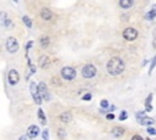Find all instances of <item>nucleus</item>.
<instances>
[{
	"mask_svg": "<svg viewBox=\"0 0 156 140\" xmlns=\"http://www.w3.org/2000/svg\"><path fill=\"white\" fill-rule=\"evenodd\" d=\"M22 19H23V22H24V24H26L27 27H29V28L32 27V21H30V18H29L28 16H23Z\"/></svg>",
	"mask_w": 156,
	"mask_h": 140,
	"instance_id": "20",
	"label": "nucleus"
},
{
	"mask_svg": "<svg viewBox=\"0 0 156 140\" xmlns=\"http://www.w3.org/2000/svg\"><path fill=\"white\" fill-rule=\"evenodd\" d=\"M138 122H139L141 125H150V124H152V123H154V119H152V118H150V117L144 116L143 118H139V119H138Z\"/></svg>",
	"mask_w": 156,
	"mask_h": 140,
	"instance_id": "14",
	"label": "nucleus"
},
{
	"mask_svg": "<svg viewBox=\"0 0 156 140\" xmlns=\"http://www.w3.org/2000/svg\"><path fill=\"white\" fill-rule=\"evenodd\" d=\"M28 138H37L39 135V128L37 125H29L27 129Z\"/></svg>",
	"mask_w": 156,
	"mask_h": 140,
	"instance_id": "10",
	"label": "nucleus"
},
{
	"mask_svg": "<svg viewBox=\"0 0 156 140\" xmlns=\"http://www.w3.org/2000/svg\"><path fill=\"white\" fill-rule=\"evenodd\" d=\"M38 90H39V93L41 94V96H43L44 100L48 101V100L50 99V95L48 94V88H46V84H45V83H43V82L39 83V84H38Z\"/></svg>",
	"mask_w": 156,
	"mask_h": 140,
	"instance_id": "8",
	"label": "nucleus"
},
{
	"mask_svg": "<svg viewBox=\"0 0 156 140\" xmlns=\"http://www.w3.org/2000/svg\"><path fill=\"white\" fill-rule=\"evenodd\" d=\"M151 100H152V94H149L147 99L145 100V106H146V111H151L152 106H151Z\"/></svg>",
	"mask_w": 156,
	"mask_h": 140,
	"instance_id": "18",
	"label": "nucleus"
},
{
	"mask_svg": "<svg viewBox=\"0 0 156 140\" xmlns=\"http://www.w3.org/2000/svg\"><path fill=\"white\" fill-rule=\"evenodd\" d=\"M52 84L54 85H60V80H57L56 78H52Z\"/></svg>",
	"mask_w": 156,
	"mask_h": 140,
	"instance_id": "32",
	"label": "nucleus"
},
{
	"mask_svg": "<svg viewBox=\"0 0 156 140\" xmlns=\"http://www.w3.org/2000/svg\"><path fill=\"white\" fill-rule=\"evenodd\" d=\"M72 118H73V116H72V113L71 112H62L61 114H60V121L61 122H63V123H69L71 121H72Z\"/></svg>",
	"mask_w": 156,
	"mask_h": 140,
	"instance_id": "12",
	"label": "nucleus"
},
{
	"mask_svg": "<svg viewBox=\"0 0 156 140\" xmlns=\"http://www.w3.org/2000/svg\"><path fill=\"white\" fill-rule=\"evenodd\" d=\"M57 136L58 138H65L66 136V131H65V129H58V131H57Z\"/></svg>",
	"mask_w": 156,
	"mask_h": 140,
	"instance_id": "24",
	"label": "nucleus"
},
{
	"mask_svg": "<svg viewBox=\"0 0 156 140\" xmlns=\"http://www.w3.org/2000/svg\"><path fill=\"white\" fill-rule=\"evenodd\" d=\"M95 74H96V68H95V66H93V65H90V63H88V65H85L83 68H82V75L84 77V78H93V77H95Z\"/></svg>",
	"mask_w": 156,
	"mask_h": 140,
	"instance_id": "4",
	"label": "nucleus"
},
{
	"mask_svg": "<svg viewBox=\"0 0 156 140\" xmlns=\"http://www.w3.org/2000/svg\"><path fill=\"white\" fill-rule=\"evenodd\" d=\"M18 47H20V44H18L17 39L13 37H9L6 40V50L10 54H15V52H17Z\"/></svg>",
	"mask_w": 156,
	"mask_h": 140,
	"instance_id": "2",
	"label": "nucleus"
},
{
	"mask_svg": "<svg viewBox=\"0 0 156 140\" xmlns=\"http://www.w3.org/2000/svg\"><path fill=\"white\" fill-rule=\"evenodd\" d=\"M18 80H20L18 72L16 69H10V72H9V83L11 85H16L18 83Z\"/></svg>",
	"mask_w": 156,
	"mask_h": 140,
	"instance_id": "7",
	"label": "nucleus"
},
{
	"mask_svg": "<svg viewBox=\"0 0 156 140\" xmlns=\"http://www.w3.org/2000/svg\"><path fill=\"white\" fill-rule=\"evenodd\" d=\"M32 45H33V41H32V40H30V41H28V44L26 45V50L28 51V50H29V49L32 47Z\"/></svg>",
	"mask_w": 156,
	"mask_h": 140,
	"instance_id": "31",
	"label": "nucleus"
},
{
	"mask_svg": "<svg viewBox=\"0 0 156 140\" xmlns=\"http://www.w3.org/2000/svg\"><path fill=\"white\" fill-rule=\"evenodd\" d=\"M106 117H107V119H113V118H115V114L108 113V114H106Z\"/></svg>",
	"mask_w": 156,
	"mask_h": 140,
	"instance_id": "33",
	"label": "nucleus"
},
{
	"mask_svg": "<svg viewBox=\"0 0 156 140\" xmlns=\"http://www.w3.org/2000/svg\"><path fill=\"white\" fill-rule=\"evenodd\" d=\"M127 117H128V113H127V111H122L118 118H119V121H124Z\"/></svg>",
	"mask_w": 156,
	"mask_h": 140,
	"instance_id": "22",
	"label": "nucleus"
},
{
	"mask_svg": "<svg viewBox=\"0 0 156 140\" xmlns=\"http://www.w3.org/2000/svg\"><path fill=\"white\" fill-rule=\"evenodd\" d=\"M122 34H123V38H124L126 40L133 41V40H135L136 37H138V30L134 29V28H132V27H128V28H126V29L123 30Z\"/></svg>",
	"mask_w": 156,
	"mask_h": 140,
	"instance_id": "5",
	"label": "nucleus"
},
{
	"mask_svg": "<svg viewBox=\"0 0 156 140\" xmlns=\"http://www.w3.org/2000/svg\"><path fill=\"white\" fill-rule=\"evenodd\" d=\"M124 61L121 57H112L108 60L107 65H106V69L111 75H119L123 73L124 71Z\"/></svg>",
	"mask_w": 156,
	"mask_h": 140,
	"instance_id": "1",
	"label": "nucleus"
},
{
	"mask_svg": "<svg viewBox=\"0 0 156 140\" xmlns=\"http://www.w3.org/2000/svg\"><path fill=\"white\" fill-rule=\"evenodd\" d=\"M48 138H49V133H48V130H44L43 131V139L48 140Z\"/></svg>",
	"mask_w": 156,
	"mask_h": 140,
	"instance_id": "29",
	"label": "nucleus"
},
{
	"mask_svg": "<svg viewBox=\"0 0 156 140\" xmlns=\"http://www.w3.org/2000/svg\"><path fill=\"white\" fill-rule=\"evenodd\" d=\"M38 62H39V67L40 68H48L49 66H50V63H51V61H50V58L46 56V55H43V56H40L39 57V60H38Z\"/></svg>",
	"mask_w": 156,
	"mask_h": 140,
	"instance_id": "9",
	"label": "nucleus"
},
{
	"mask_svg": "<svg viewBox=\"0 0 156 140\" xmlns=\"http://www.w3.org/2000/svg\"><path fill=\"white\" fill-rule=\"evenodd\" d=\"M40 16H41L43 19L50 21V19L52 18V12H51V10H49L48 7H44V9H41V11H40Z\"/></svg>",
	"mask_w": 156,
	"mask_h": 140,
	"instance_id": "11",
	"label": "nucleus"
},
{
	"mask_svg": "<svg viewBox=\"0 0 156 140\" xmlns=\"http://www.w3.org/2000/svg\"><path fill=\"white\" fill-rule=\"evenodd\" d=\"M13 1H15V2H18V1H20V0H13Z\"/></svg>",
	"mask_w": 156,
	"mask_h": 140,
	"instance_id": "35",
	"label": "nucleus"
},
{
	"mask_svg": "<svg viewBox=\"0 0 156 140\" xmlns=\"http://www.w3.org/2000/svg\"><path fill=\"white\" fill-rule=\"evenodd\" d=\"M38 118L41 121V124H45L46 123V119H45V114H44V111L41 108L38 110Z\"/></svg>",
	"mask_w": 156,
	"mask_h": 140,
	"instance_id": "19",
	"label": "nucleus"
},
{
	"mask_svg": "<svg viewBox=\"0 0 156 140\" xmlns=\"http://www.w3.org/2000/svg\"><path fill=\"white\" fill-rule=\"evenodd\" d=\"M30 93H32V96H33V99H34V101H35V103H38V105H40L41 103V94L39 93V90H38V85L35 84V83H30Z\"/></svg>",
	"mask_w": 156,
	"mask_h": 140,
	"instance_id": "6",
	"label": "nucleus"
},
{
	"mask_svg": "<svg viewBox=\"0 0 156 140\" xmlns=\"http://www.w3.org/2000/svg\"><path fill=\"white\" fill-rule=\"evenodd\" d=\"M39 43H40V45H41V47H48L49 46V44H50V39H49V37L48 35H41L40 38H39Z\"/></svg>",
	"mask_w": 156,
	"mask_h": 140,
	"instance_id": "13",
	"label": "nucleus"
},
{
	"mask_svg": "<svg viewBox=\"0 0 156 140\" xmlns=\"http://www.w3.org/2000/svg\"><path fill=\"white\" fill-rule=\"evenodd\" d=\"M144 116H145V112H144V111H140V112L135 113V118H136V119H139V118H143Z\"/></svg>",
	"mask_w": 156,
	"mask_h": 140,
	"instance_id": "28",
	"label": "nucleus"
},
{
	"mask_svg": "<svg viewBox=\"0 0 156 140\" xmlns=\"http://www.w3.org/2000/svg\"><path fill=\"white\" fill-rule=\"evenodd\" d=\"M155 17H156V11H155L154 9H151L149 12L145 13V19H147V21H151V19H154Z\"/></svg>",
	"mask_w": 156,
	"mask_h": 140,
	"instance_id": "17",
	"label": "nucleus"
},
{
	"mask_svg": "<svg viewBox=\"0 0 156 140\" xmlns=\"http://www.w3.org/2000/svg\"><path fill=\"white\" fill-rule=\"evenodd\" d=\"M155 66H156V56L154 57V60H152V62H151V66H150V69H149V74H151V72H152V69L155 68Z\"/></svg>",
	"mask_w": 156,
	"mask_h": 140,
	"instance_id": "25",
	"label": "nucleus"
},
{
	"mask_svg": "<svg viewBox=\"0 0 156 140\" xmlns=\"http://www.w3.org/2000/svg\"><path fill=\"white\" fill-rule=\"evenodd\" d=\"M133 2H134V0H119V6L122 9H129V7H132Z\"/></svg>",
	"mask_w": 156,
	"mask_h": 140,
	"instance_id": "16",
	"label": "nucleus"
},
{
	"mask_svg": "<svg viewBox=\"0 0 156 140\" xmlns=\"http://www.w3.org/2000/svg\"><path fill=\"white\" fill-rule=\"evenodd\" d=\"M132 139H133V140H136V139H140V140H141V139H143V136H140V135H134Z\"/></svg>",
	"mask_w": 156,
	"mask_h": 140,
	"instance_id": "34",
	"label": "nucleus"
},
{
	"mask_svg": "<svg viewBox=\"0 0 156 140\" xmlns=\"http://www.w3.org/2000/svg\"><path fill=\"white\" fill-rule=\"evenodd\" d=\"M6 19V12H1V23H4Z\"/></svg>",
	"mask_w": 156,
	"mask_h": 140,
	"instance_id": "30",
	"label": "nucleus"
},
{
	"mask_svg": "<svg viewBox=\"0 0 156 140\" xmlns=\"http://www.w3.org/2000/svg\"><path fill=\"white\" fill-rule=\"evenodd\" d=\"M91 99V94L90 93H87L84 96H82V100H84V101H89Z\"/></svg>",
	"mask_w": 156,
	"mask_h": 140,
	"instance_id": "26",
	"label": "nucleus"
},
{
	"mask_svg": "<svg viewBox=\"0 0 156 140\" xmlns=\"http://www.w3.org/2000/svg\"><path fill=\"white\" fill-rule=\"evenodd\" d=\"M76 74H77V72H76V69H74L73 67L66 66V67H63V68L61 69V75H62V78L66 79V80H72V79L76 77Z\"/></svg>",
	"mask_w": 156,
	"mask_h": 140,
	"instance_id": "3",
	"label": "nucleus"
},
{
	"mask_svg": "<svg viewBox=\"0 0 156 140\" xmlns=\"http://www.w3.org/2000/svg\"><path fill=\"white\" fill-rule=\"evenodd\" d=\"M100 106H101V108H108V101L107 100H101V102H100Z\"/></svg>",
	"mask_w": 156,
	"mask_h": 140,
	"instance_id": "21",
	"label": "nucleus"
},
{
	"mask_svg": "<svg viewBox=\"0 0 156 140\" xmlns=\"http://www.w3.org/2000/svg\"><path fill=\"white\" fill-rule=\"evenodd\" d=\"M123 134H124V129L122 127H115L112 129V135L116 136V138H121Z\"/></svg>",
	"mask_w": 156,
	"mask_h": 140,
	"instance_id": "15",
	"label": "nucleus"
},
{
	"mask_svg": "<svg viewBox=\"0 0 156 140\" xmlns=\"http://www.w3.org/2000/svg\"><path fill=\"white\" fill-rule=\"evenodd\" d=\"M2 24H4V26H5L6 28H11V27H12V21H11V19H7V18H6V19H5V22H4Z\"/></svg>",
	"mask_w": 156,
	"mask_h": 140,
	"instance_id": "23",
	"label": "nucleus"
},
{
	"mask_svg": "<svg viewBox=\"0 0 156 140\" xmlns=\"http://www.w3.org/2000/svg\"><path fill=\"white\" fill-rule=\"evenodd\" d=\"M147 133L149 134H151V135H156V129L155 128H151V127H147Z\"/></svg>",
	"mask_w": 156,
	"mask_h": 140,
	"instance_id": "27",
	"label": "nucleus"
}]
</instances>
